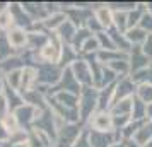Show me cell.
Masks as SVG:
<instances>
[{
    "mask_svg": "<svg viewBox=\"0 0 152 147\" xmlns=\"http://www.w3.org/2000/svg\"><path fill=\"white\" fill-rule=\"evenodd\" d=\"M9 39H10L12 45H19V43H21L22 39H26V38H24V34H22L21 31H14V33H10Z\"/></svg>",
    "mask_w": 152,
    "mask_h": 147,
    "instance_id": "cell-1",
    "label": "cell"
}]
</instances>
